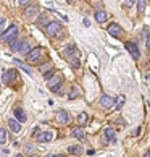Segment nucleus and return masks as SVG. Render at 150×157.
Wrapping results in <instances>:
<instances>
[{
	"label": "nucleus",
	"instance_id": "21",
	"mask_svg": "<svg viewBox=\"0 0 150 157\" xmlns=\"http://www.w3.org/2000/svg\"><path fill=\"white\" fill-rule=\"evenodd\" d=\"M78 96H79V88L74 86V88H71V91H70V99H76Z\"/></svg>",
	"mask_w": 150,
	"mask_h": 157
},
{
	"label": "nucleus",
	"instance_id": "37",
	"mask_svg": "<svg viewBox=\"0 0 150 157\" xmlns=\"http://www.w3.org/2000/svg\"><path fill=\"white\" fill-rule=\"evenodd\" d=\"M147 49H150V36H148V39H147Z\"/></svg>",
	"mask_w": 150,
	"mask_h": 157
},
{
	"label": "nucleus",
	"instance_id": "45",
	"mask_svg": "<svg viewBox=\"0 0 150 157\" xmlns=\"http://www.w3.org/2000/svg\"><path fill=\"white\" fill-rule=\"evenodd\" d=\"M148 52H150V49H148Z\"/></svg>",
	"mask_w": 150,
	"mask_h": 157
},
{
	"label": "nucleus",
	"instance_id": "13",
	"mask_svg": "<svg viewBox=\"0 0 150 157\" xmlns=\"http://www.w3.org/2000/svg\"><path fill=\"white\" fill-rule=\"evenodd\" d=\"M57 118H58L60 123H68V121H70V115H68L66 110H58V113H57Z\"/></svg>",
	"mask_w": 150,
	"mask_h": 157
},
{
	"label": "nucleus",
	"instance_id": "8",
	"mask_svg": "<svg viewBox=\"0 0 150 157\" xmlns=\"http://www.w3.org/2000/svg\"><path fill=\"white\" fill-rule=\"evenodd\" d=\"M115 99L113 97H110V96H102L100 97V105L103 107V109H112V107H115Z\"/></svg>",
	"mask_w": 150,
	"mask_h": 157
},
{
	"label": "nucleus",
	"instance_id": "17",
	"mask_svg": "<svg viewBox=\"0 0 150 157\" xmlns=\"http://www.w3.org/2000/svg\"><path fill=\"white\" fill-rule=\"evenodd\" d=\"M105 136H107L108 141H112V143L116 141V138H115V130H113V128H105Z\"/></svg>",
	"mask_w": 150,
	"mask_h": 157
},
{
	"label": "nucleus",
	"instance_id": "4",
	"mask_svg": "<svg viewBox=\"0 0 150 157\" xmlns=\"http://www.w3.org/2000/svg\"><path fill=\"white\" fill-rule=\"evenodd\" d=\"M16 75H18V73H16L15 70H8V71H5V70H3V83H5V84L15 83L16 78H18Z\"/></svg>",
	"mask_w": 150,
	"mask_h": 157
},
{
	"label": "nucleus",
	"instance_id": "44",
	"mask_svg": "<svg viewBox=\"0 0 150 157\" xmlns=\"http://www.w3.org/2000/svg\"><path fill=\"white\" fill-rule=\"evenodd\" d=\"M68 3H73V0H68Z\"/></svg>",
	"mask_w": 150,
	"mask_h": 157
},
{
	"label": "nucleus",
	"instance_id": "29",
	"mask_svg": "<svg viewBox=\"0 0 150 157\" xmlns=\"http://www.w3.org/2000/svg\"><path fill=\"white\" fill-rule=\"evenodd\" d=\"M27 3H29V0H18V5H20V7H26Z\"/></svg>",
	"mask_w": 150,
	"mask_h": 157
},
{
	"label": "nucleus",
	"instance_id": "16",
	"mask_svg": "<svg viewBox=\"0 0 150 157\" xmlns=\"http://www.w3.org/2000/svg\"><path fill=\"white\" fill-rule=\"evenodd\" d=\"M68 152H70L71 155H81L82 154V147L81 146H70L68 147Z\"/></svg>",
	"mask_w": 150,
	"mask_h": 157
},
{
	"label": "nucleus",
	"instance_id": "30",
	"mask_svg": "<svg viewBox=\"0 0 150 157\" xmlns=\"http://www.w3.org/2000/svg\"><path fill=\"white\" fill-rule=\"evenodd\" d=\"M3 31H7V20L5 18H2V33Z\"/></svg>",
	"mask_w": 150,
	"mask_h": 157
},
{
	"label": "nucleus",
	"instance_id": "34",
	"mask_svg": "<svg viewBox=\"0 0 150 157\" xmlns=\"http://www.w3.org/2000/svg\"><path fill=\"white\" fill-rule=\"evenodd\" d=\"M82 23H84L86 26H90V23H89V20H87V18H84V20H82Z\"/></svg>",
	"mask_w": 150,
	"mask_h": 157
},
{
	"label": "nucleus",
	"instance_id": "25",
	"mask_svg": "<svg viewBox=\"0 0 150 157\" xmlns=\"http://www.w3.org/2000/svg\"><path fill=\"white\" fill-rule=\"evenodd\" d=\"M123 104H124V96H119L116 99V105H115V109H121V107H123Z\"/></svg>",
	"mask_w": 150,
	"mask_h": 157
},
{
	"label": "nucleus",
	"instance_id": "26",
	"mask_svg": "<svg viewBox=\"0 0 150 157\" xmlns=\"http://www.w3.org/2000/svg\"><path fill=\"white\" fill-rule=\"evenodd\" d=\"M53 75H55V70L53 68H52V70H49V71L47 73H44V76H45V79H52V78H53Z\"/></svg>",
	"mask_w": 150,
	"mask_h": 157
},
{
	"label": "nucleus",
	"instance_id": "31",
	"mask_svg": "<svg viewBox=\"0 0 150 157\" xmlns=\"http://www.w3.org/2000/svg\"><path fill=\"white\" fill-rule=\"evenodd\" d=\"M136 3V0H126V7H132Z\"/></svg>",
	"mask_w": 150,
	"mask_h": 157
},
{
	"label": "nucleus",
	"instance_id": "36",
	"mask_svg": "<svg viewBox=\"0 0 150 157\" xmlns=\"http://www.w3.org/2000/svg\"><path fill=\"white\" fill-rule=\"evenodd\" d=\"M87 154H89V155H94L95 152H94V149H89V151H87Z\"/></svg>",
	"mask_w": 150,
	"mask_h": 157
},
{
	"label": "nucleus",
	"instance_id": "24",
	"mask_svg": "<svg viewBox=\"0 0 150 157\" xmlns=\"http://www.w3.org/2000/svg\"><path fill=\"white\" fill-rule=\"evenodd\" d=\"M70 65H71V67H73L74 70H78V68L81 67V63H79V59H78V57H76V59H74V60H73V59L70 60Z\"/></svg>",
	"mask_w": 150,
	"mask_h": 157
},
{
	"label": "nucleus",
	"instance_id": "10",
	"mask_svg": "<svg viewBox=\"0 0 150 157\" xmlns=\"http://www.w3.org/2000/svg\"><path fill=\"white\" fill-rule=\"evenodd\" d=\"M8 126H10V130L13 131V133H20L21 131V121L15 120V118H10L8 120Z\"/></svg>",
	"mask_w": 150,
	"mask_h": 157
},
{
	"label": "nucleus",
	"instance_id": "19",
	"mask_svg": "<svg viewBox=\"0 0 150 157\" xmlns=\"http://www.w3.org/2000/svg\"><path fill=\"white\" fill-rule=\"evenodd\" d=\"M73 136H74V138H78V139H82V138H84L82 128H73Z\"/></svg>",
	"mask_w": 150,
	"mask_h": 157
},
{
	"label": "nucleus",
	"instance_id": "42",
	"mask_svg": "<svg viewBox=\"0 0 150 157\" xmlns=\"http://www.w3.org/2000/svg\"><path fill=\"white\" fill-rule=\"evenodd\" d=\"M53 157H65V155H60V154H58V155H53Z\"/></svg>",
	"mask_w": 150,
	"mask_h": 157
},
{
	"label": "nucleus",
	"instance_id": "28",
	"mask_svg": "<svg viewBox=\"0 0 150 157\" xmlns=\"http://www.w3.org/2000/svg\"><path fill=\"white\" fill-rule=\"evenodd\" d=\"M47 70H52V65H50V63H47V65H42V67H40V71H42V73H45Z\"/></svg>",
	"mask_w": 150,
	"mask_h": 157
},
{
	"label": "nucleus",
	"instance_id": "2",
	"mask_svg": "<svg viewBox=\"0 0 150 157\" xmlns=\"http://www.w3.org/2000/svg\"><path fill=\"white\" fill-rule=\"evenodd\" d=\"M42 52L44 49H40V47H36V49H32L29 54L26 55V60L29 62V63H34V62H39L40 60V57H42Z\"/></svg>",
	"mask_w": 150,
	"mask_h": 157
},
{
	"label": "nucleus",
	"instance_id": "20",
	"mask_svg": "<svg viewBox=\"0 0 150 157\" xmlns=\"http://www.w3.org/2000/svg\"><path fill=\"white\" fill-rule=\"evenodd\" d=\"M78 121H79V125H86L89 121V115L87 113H81L78 117Z\"/></svg>",
	"mask_w": 150,
	"mask_h": 157
},
{
	"label": "nucleus",
	"instance_id": "35",
	"mask_svg": "<svg viewBox=\"0 0 150 157\" xmlns=\"http://www.w3.org/2000/svg\"><path fill=\"white\" fill-rule=\"evenodd\" d=\"M139 133H141V128H137V130H134V131H132V135L136 136V135H139Z\"/></svg>",
	"mask_w": 150,
	"mask_h": 157
},
{
	"label": "nucleus",
	"instance_id": "22",
	"mask_svg": "<svg viewBox=\"0 0 150 157\" xmlns=\"http://www.w3.org/2000/svg\"><path fill=\"white\" fill-rule=\"evenodd\" d=\"M0 143L2 144L7 143V131H5V128H0Z\"/></svg>",
	"mask_w": 150,
	"mask_h": 157
},
{
	"label": "nucleus",
	"instance_id": "5",
	"mask_svg": "<svg viewBox=\"0 0 150 157\" xmlns=\"http://www.w3.org/2000/svg\"><path fill=\"white\" fill-rule=\"evenodd\" d=\"M124 47L129 50V54L132 55V59H134V60H137V59H139V57H141L139 47H137V45H136L134 42H126V44H124Z\"/></svg>",
	"mask_w": 150,
	"mask_h": 157
},
{
	"label": "nucleus",
	"instance_id": "27",
	"mask_svg": "<svg viewBox=\"0 0 150 157\" xmlns=\"http://www.w3.org/2000/svg\"><path fill=\"white\" fill-rule=\"evenodd\" d=\"M137 10H139L141 13L145 10V0H139V7H137Z\"/></svg>",
	"mask_w": 150,
	"mask_h": 157
},
{
	"label": "nucleus",
	"instance_id": "15",
	"mask_svg": "<svg viewBox=\"0 0 150 157\" xmlns=\"http://www.w3.org/2000/svg\"><path fill=\"white\" fill-rule=\"evenodd\" d=\"M29 50H32L31 49V45H29V42H27V40H24V42H23L21 44V47H20V54H23V55H27V54H29Z\"/></svg>",
	"mask_w": 150,
	"mask_h": 157
},
{
	"label": "nucleus",
	"instance_id": "38",
	"mask_svg": "<svg viewBox=\"0 0 150 157\" xmlns=\"http://www.w3.org/2000/svg\"><path fill=\"white\" fill-rule=\"evenodd\" d=\"M144 157H150V149H148L147 152H145V155H144Z\"/></svg>",
	"mask_w": 150,
	"mask_h": 157
},
{
	"label": "nucleus",
	"instance_id": "40",
	"mask_svg": "<svg viewBox=\"0 0 150 157\" xmlns=\"http://www.w3.org/2000/svg\"><path fill=\"white\" fill-rule=\"evenodd\" d=\"M29 157H39V155H37V154H31Z\"/></svg>",
	"mask_w": 150,
	"mask_h": 157
},
{
	"label": "nucleus",
	"instance_id": "7",
	"mask_svg": "<svg viewBox=\"0 0 150 157\" xmlns=\"http://www.w3.org/2000/svg\"><path fill=\"white\" fill-rule=\"evenodd\" d=\"M107 31L110 33L113 37H118V39L121 37V34H123V29H121V26L116 25V23H112V25L108 26V29H107Z\"/></svg>",
	"mask_w": 150,
	"mask_h": 157
},
{
	"label": "nucleus",
	"instance_id": "3",
	"mask_svg": "<svg viewBox=\"0 0 150 157\" xmlns=\"http://www.w3.org/2000/svg\"><path fill=\"white\" fill-rule=\"evenodd\" d=\"M60 86H61V76H57V78H52V79H49V89H50L52 92L61 94Z\"/></svg>",
	"mask_w": 150,
	"mask_h": 157
},
{
	"label": "nucleus",
	"instance_id": "33",
	"mask_svg": "<svg viewBox=\"0 0 150 157\" xmlns=\"http://www.w3.org/2000/svg\"><path fill=\"white\" fill-rule=\"evenodd\" d=\"M39 135V128H34L32 130V136H37Z\"/></svg>",
	"mask_w": 150,
	"mask_h": 157
},
{
	"label": "nucleus",
	"instance_id": "11",
	"mask_svg": "<svg viewBox=\"0 0 150 157\" xmlns=\"http://www.w3.org/2000/svg\"><path fill=\"white\" fill-rule=\"evenodd\" d=\"M13 115L16 117V120H18V121H21V123H24V121L27 120L26 113H24V110H23V109H20V107H16V109H15Z\"/></svg>",
	"mask_w": 150,
	"mask_h": 157
},
{
	"label": "nucleus",
	"instance_id": "12",
	"mask_svg": "<svg viewBox=\"0 0 150 157\" xmlns=\"http://www.w3.org/2000/svg\"><path fill=\"white\" fill-rule=\"evenodd\" d=\"M50 139H52V133H50V131L39 133V135L36 136V141H39V143H49Z\"/></svg>",
	"mask_w": 150,
	"mask_h": 157
},
{
	"label": "nucleus",
	"instance_id": "39",
	"mask_svg": "<svg viewBox=\"0 0 150 157\" xmlns=\"http://www.w3.org/2000/svg\"><path fill=\"white\" fill-rule=\"evenodd\" d=\"M147 81H148V83H150V71L147 73Z\"/></svg>",
	"mask_w": 150,
	"mask_h": 157
},
{
	"label": "nucleus",
	"instance_id": "9",
	"mask_svg": "<svg viewBox=\"0 0 150 157\" xmlns=\"http://www.w3.org/2000/svg\"><path fill=\"white\" fill-rule=\"evenodd\" d=\"M23 42H24V40H23L21 37H18V36H16L13 40H11V42H8V47H10V50H13V52H18Z\"/></svg>",
	"mask_w": 150,
	"mask_h": 157
},
{
	"label": "nucleus",
	"instance_id": "18",
	"mask_svg": "<svg viewBox=\"0 0 150 157\" xmlns=\"http://www.w3.org/2000/svg\"><path fill=\"white\" fill-rule=\"evenodd\" d=\"M24 13H26V16H29V18H31V16H36L37 15V7H36V5H31V7L26 8Z\"/></svg>",
	"mask_w": 150,
	"mask_h": 157
},
{
	"label": "nucleus",
	"instance_id": "6",
	"mask_svg": "<svg viewBox=\"0 0 150 157\" xmlns=\"http://www.w3.org/2000/svg\"><path fill=\"white\" fill-rule=\"evenodd\" d=\"M60 28H61V25H60L58 21H52L50 25L47 26V34H49L50 37H55V36H57V33L60 31Z\"/></svg>",
	"mask_w": 150,
	"mask_h": 157
},
{
	"label": "nucleus",
	"instance_id": "43",
	"mask_svg": "<svg viewBox=\"0 0 150 157\" xmlns=\"http://www.w3.org/2000/svg\"><path fill=\"white\" fill-rule=\"evenodd\" d=\"M16 157H23V154H18V155H16Z\"/></svg>",
	"mask_w": 150,
	"mask_h": 157
},
{
	"label": "nucleus",
	"instance_id": "32",
	"mask_svg": "<svg viewBox=\"0 0 150 157\" xmlns=\"http://www.w3.org/2000/svg\"><path fill=\"white\" fill-rule=\"evenodd\" d=\"M8 152H10V151H8L7 147H2V155H7Z\"/></svg>",
	"mask_w": 150,
	"mask_h": 157
},
{
	"label": "nucleus",
	"instance_id": "14",
	"mask_svg": "<svg viewBox=\"0 0 150 157\" xmlns=\"http://www.w3.org/2000/svg\"><path fill=\"white\" fill-rule=\"evenodd\" d=\"M95 20L99 21V23H103V21H107L108 20V15H107V11H103V10H99V11H95Z\"/></svg>",
	"mask_w": 150,
	"mask_h": 157
},
{
	"label": "nucleus",
	"instance_id": "41",
	"mask_svg": "<svg viewBox=\"0 0 150 157\" xmlns=\"http://www.w3.org/2000/svg\"><path fill=\"white\" fill-rule=\"evenodd\" d=\"M45 157H53V155H52V154H45Z\"/></svg>",
	"mask_w": 150,
	"mask_h": 157
},
{
	"label": "nucleus",
	"instance_id": "23",
	"mask_svg": "<svg viewBox=\"0 0 150 157\" xmlns=\"http://www.w3.org/2000/svg\"><path fill=\"white\" fill-rule=\"evenodd\" d=\"M71 54L78 57V50H76V47H74V45H70V47H68V49H66V55H68V57H70Z\"/></svg>",
	"mask_w": 150,
	"mask_h": 157
},
{
	"label": "nucleus",
	"instance_id": "1",
	"mask_svg": "<svg viewBox=\"0 0 150 157\" xmlns=\"http://www.w3.org/2000/svg\"><path fill=\"white\" fill-rule=\"evenodd\" d=\"M16 34H18V26H10V29L2 33V42H11L16 37Z\"/></svg>",
	"mask_w": 150,
	"mask_h": 157
}]
</instances>
